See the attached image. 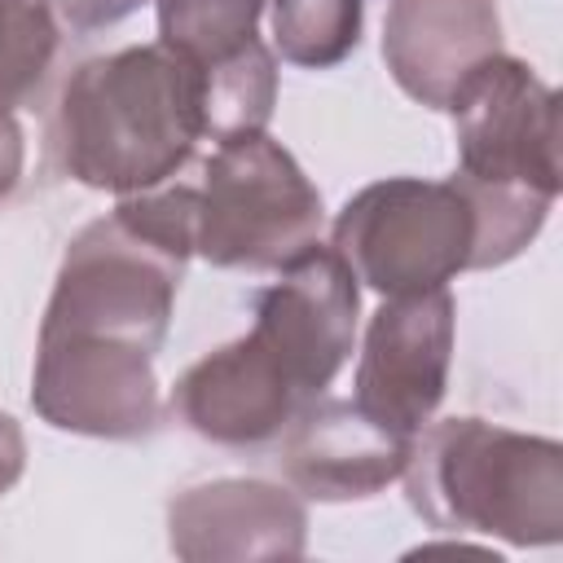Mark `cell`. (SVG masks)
<instances>
[{
	"instance_id": "3",
	"label": "cell",
	"mask_w": 563,
	"mask_h": 563,
	"mask_svg": "<svg viewBox=\"0 0 563 563\" xmlns=\"http://www.w3.org/2000/svg\"><path fill=\"white\" fill-rule=\"evenodd\" d=\"M194 255L211 268L268 273L312 246L325 224L317 185L268 132H242L180 167Z\"/></svg>"
},
{
	"instance_id": "18",
	"label": "cell",
	"mask_w": 563,
	"mask_h": 563,
	"mask_svg": "<svg viewBox=\"0 0 563 563\" xmlns=\"http://www.w3.org/2000/svg\"><path fill=\"white\" fill-rule=\"evenodd\" d=\"M22 163H26L22 128H18L13 110H4V106H0V202L18 189V180H22Z\"/></svg>"
},
{
	"instance_id": "6",
	"label": "cell",
	"mask_w": 563,
	"mask_h": 563,
	"mask_svg": "<svg viewBox=\"0 0 563 563\" xmlns=\"http://www.w3.org/2000/svg\"><path fill=\"white\" fill-rule=\"evenodd\" d=\"M444 110L453 114L462 176L559 198V97L523 57L488 53L475 62Z\"/></svg>"
},
{
	"instance_id": "11",
	"label": "cell",
	"mask_w": 563,
	"mask_h": 563,
	"mask_svg": "<svg viewBox=\"0 0 563 563\" xmlns=\"http://www.w3.org/2000/svg\"><path fill=\"white\" fill-rule=\"evenodd\" d=\"M172 413L202 440L224 449H260L286 431L308 405L286 369L264 352L255 334H242L198 356L167 396Z\"/></svg>"
},
{
	"instance_id": "9",
	"label": "cell",
	"mask_w": 563,
	"mask_h": 563,
	"mask_svg": "<svg viewBox=\"0 0 563 563\" xmlns=\"http://www.w3.org/2000/svg\"><path fill=\"white\" fill-rule=\"evenodd\" d=\"M457 339V303L444 290L383 299L356 361V409L400 440H413L440 409Z\"/></svg>"
},
{
	"instance_id": "10",
	"label": "cell",
	"mask_w": 563,
	"mask_h": 563,
	"mask_svg": "<svg viewBox=\"0 0 563 563\" xmlns=\"http://www.w3.org/2000/svg\"><path fill=\"white\" fill-rule=\"evenodd\" d=\"M167 545L185 563L299 559L308 550V506L273 479H202L167 501Z\"/></svg>"
},
{
	"instance_id": "4",
	"label": "cell",
	"mask_w": 563,
	"mask_h": 563,
	"mask_svg": "<svg viewBox=\"0 0 563 563\" xmlns=\"http://www.w3.org/2000/svg\"><path fill=\"white\" fill-rule=\"evenodd\" d=\"M330 246L383 299L427 295L475 268L479 216L457 176H387L343 202Z\"/></svg>"
},
{
	"instance_id": "19",
	"label": "cell",
	"mask_w": 563,
	"mask_h": 563,
	"mask_svg": "<svg viewBox=\"0 0 563 563\" xmlns=\"http://www.w3.org/2000/svg\"><path fill=\"white\" fill-rule=\"evenodd\" d=\"M22 471H26V435L18 418L0 409V497L22 479Z\"/></svg>"
},
{
	"instance_id": "13",
	"label": "cell",
	"mask_w": 563,
	"mask_h": 563,
	"mask_svg": "<svg viewBox=\"0 0 563 563\" xmlns=\"http://www.w3.org/2000/svg\"><path fill=\"white\" fill-rule=\"evenodd\" d=\"M501 53L497 0H391L383 18V62L405 97L444 110L462 75Z\"/></svg>"
},
{
	"instance_id": "17",
	"label": "cell",
	"mask_w": 563,
	"mask_h": 563,
	"mask_svg": "<svg viewBox=\"0 0 563 563\" xmlns=\"http://www.w3.org/2000/svg\"><path fill=\"white\" fill-rule=\"evenodd\" d=\"M145 4L150 0H53V13H57V26H66L70 35H92L128 22Z\"/></svg>"
},
{
	"instance_id": "7",
	"label": "cell",
	"mask_w": 563,
	"mask_h": 563,
	"mask_svg": "<svg viewBox=\"0 0 563 563\" xmlns=\"http://www.w3.org/2000/svg\"><path fill=\"white\" fill-rule=\"evenodd\" d=\"M31 409L53 431L92 440H141L163 422L154 356L110 339L40 334Z\"/></svg>"
},
{
	"instance_id": "15",
	"label": "cell",
	"mask_w": 563,
	"mask_h": 563,
	"mask_svg": "<svg viewBox=\"0 0 563 563\" xmlns=\"http://www.w3.org/2000/svg\"><path fill=\"white\" fill-rule=\"evenodd\" d=\"M273 53L303 70H330L352 57L365 31V0H268Z\"/></svg>"
},
{
	"instance_id": "14",
	"label": "cell",
	"mask_w": 563,
	"mask_h": 563,
	"mask_svg": "<svg viewBox=\"0 0 563 563\" xmlns=\"http://www.w3.org/2000/svg\"><path fill=\"white\" fill-rule=\"evenodd\" d=\"M264 4L268 0H154L158 40L198 70H211L260 44Z\"/></svg>"
},
{
	"instance_id": "8",
	"label": "cell",
	"mask_w": 563,
	"mask_h": 563,
	"mask_svg": "<svg viewBox=\"0 0 563 563\" xmlns=\"http://www.w3.org/2000/svg\"><path fill=\"white\" fill-rule=\"evenodd\" d=\"M255 295V321L246 334L286 369L303 400L321 396L352 356L361 282L334 246H303Z\"/></svg>"
},
{
	"instance_id": "5",
	"label": "cell",
	"mask_w": 563,
	"mask_h": 563,
	"mask_svg": "<svg viewBox=\"0 0 563 563\" xmlns=\"http://www.w3.org/2000/svg\"><path fill=\"white\" fill-rule=\"evenodd\" d=\"M189 255L145 233L119 207L88 220L53 277L40 334H84L158 356Z\"/></svg>"
},
{
	"instance_id": "1",
	"label": "cell",
	"mask_w": 563,
	"mask_h": 563,
	"mask_svg": "<svg viewBox=\"0 0 563 563\" xmlns=\"http://www.w3.org/2000/svg\"><path fill=\"white\" fill-rule=\"evenodd\" d=\"M202 141V70L163 40L79 62L48 123L57 167L119 198L176 176Z\"/></svg>"
},
{
	"instance_id": "2",
	"label": "cell",
	"mask_w": 563,
	"mask_h": 563,
	"mask_svg": "<svg viewBox=\"0 0 563 563\" xmlns=\"http://www.w3.org/2000/svg\"><path fill=\"white\" fill-rule=\"evenodd\" d=\"M409 506L435 532L497 537L519 550L563 537V444L475 413L431 418L400 471Z\"/></svg>"
},
{
	"instance_id": "16",
	"label": "cell",
	"mask_w": 563,
	"mask_h": 563,
	"mask_svg": "<svg viewBox=\"0 0 563 563\" xmlns=\"http://www.w3.org/2000/svg\"><path fill=\"white\" fill-rule=\"evenodd\" d=\"M57 57L53 0H0V106H22Z\"/></svg>"
},
{
	"instance_id": "12",
	"label": "cell",
	"mask_w": 563,
	"mask_h": 563,
	"mask_svg": "<svg viewBox=\"0 0 563 563\" xmlns=\"http://www.w3.org/2000/svg\"><path fill=\"white\" fill-rule=\"evenodd\" d=\"M409 444L356 400L312 396L282 431V475L308 501H365L400 479Z\"/></svg>"
}]
</instances>
